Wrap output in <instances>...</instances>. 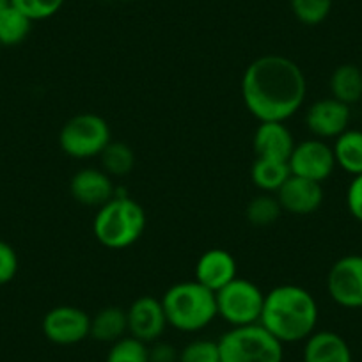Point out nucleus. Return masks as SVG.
Returning a JSON list of instances; mask_svg holds the SVG:
<instances>
[{
  "label": "nucleus",
  "mask_w": 362,
  "mask_h": 362,
  "mask_svg": "<svg viewBox=\"0 0 362 362\" xmlns=\"http://www.w3.org/2000/svg\"><path fill=\"white\" fill-rule=\"evenodd\" d=\"M128 2H132V0H128Z\"/></svg>",
  "instance_id": "nucleus-34"
},
{
  "label": "nucleus",
  "mask_w": 362,
  "mask_h": 362,
  "mask_svg": "<svg viewBox=\"0 0 362 362\" xmlns=\"http://www.w3.org/2000/svg\"><path fill=\"white\" fill-rule=\"evenodd\" d=\"M217 315L231 327L259 323L264 304V293L252 281L236 277L228 286L215 293Z\"/></svg>",
  "instance_id": "nucleus-7"
},
{
  "label": "nucleus",
  "mask_w": 362,
  "mask_h": 362,
  "mask_svg": "<svg viewBox=\"0 0 362 362\" xmlns=\"http://www.w3.org/2000/svg\"><path fill=\"white\" fill-rule=\"evenodd\" d=\"M290 176L291 170L286 160L256 158L252 167H250L252 183L261 192L267 194H276L286 183V180Z\"/></svg>",
  "instance_id": "nucleus-20"
},
{
  "label": "nucleus",
  "mask_w": 362,
  "mask_h": 362,
  "mask_svg": "<svg viewBox=\"0 0 362 362\" xmlns=\"http://www.w3.org/2000/svg\"><path fill=\"white\" fill-rule=\"evenodd\" d=\"M283 215L279 199L276 194H259L247 203L245 218L254 228H268L274 226Z\"/></svg>",
  "instance_id": "nucleus-23"
},
{
  "label": "nucleus",
  "mask_w": 362,
  "mask_h": 362,
  "mask_svg": "<svg viewBox=\"0 0 362 362\" xmlns=\"http://www.w3.org/2000/svg\"><path fill=\"white\" fill-rule=\"evenodd\" d=\"M160 300L169 327L180 332H199L218 316L215 291L208 290L196 279L173 284Z\"/></svg>",
  "instance_id": "nucleus-3"
},
{
  "label": "nucleus",
  "mask_w": 362,
  "mask_h": 362,
  "mask_svg": "<svg viewBox=\"0 0 362 362\" xmlns=\"http://www.w3.org/2000/svg\"><path fill=\"white\" fill-rule=\"evenodd\" d=\"M105 362H149V344L132 336L121 337L110 344Z\"/></svg>",
  "instance_id": "nucleus-25"
},
{
  "label": "nucleus",
  "mask_w": 362,
  "mask_h": 362,
  "mask_svg": "<svg viewBox=\"0 0 362 362\" xmlns=\"http://www.w3.org/2000/svg\"><path fill=\"white\" fill-rule=\"evenodd\" d=\"M245 109L263 121H284L302 109L308 96V80L290 57L268 54L254 59L240 83Z\"/></svg>",
  "instance_id": "nucleus-1"
},
{
  "label": "nucleus",
  "mask_w": 362,
  "mask_h": 362,
  "mask_svg": "<svg viewBox=\"0 0 362 362\" xmlns=\"http://www.w3.org/2000/svg\"><path fill=\"white\" fill-rule=\"evenodd\" d=\"M177 355L180 351L173 344L163 343L160 339L149 346V362H177Z\"/></svg>",
  "instance_id": "nucleus-31"
},
{
  "label": "nucleus",
  "mask_w": 362,
  "mask_h": 362,
  "mask_svg": "<svg viewBox=\"0 0 362 362\" xmlns=\"http://www.w3.org/2000/svg\"><path fill=\"white\" fill-rule=\"evenodd\" d=\"M346 208L351 217L362 224V174L354 176L346 190Z\"/></svg>",
  "instance_id": "nucleus-30"
},
{
  "label": "nucleus",
  "mask_w": 362,
  "mask_h": 362,
  "mask_svg": "<svg viewBox=\"0 0 362 362\" xmlns=\"http://www.w3.org/2000/svg\"><path fill=\"white\" fill-rule=\"evenodd\" d=\"M0 48H2V45H0Z\"/></svg>",
  "instance_id": "nucleus-33"
},
{
  "label": "nucleus",
  "mask_w": 362,
  "mask_h": 362,
  "mask_svg": "<svg viewBox=\"0 0 362 362\" xmlns=\"http://www.w3.org/2000/svg\"><path fill=\"white\" fill-rule=\"evenodd\" d=\"M146 229V211L132 197L116 194L98 208L93 221V233L98 243L112 250L128 249L141 240Z\"/></svg>",
  "instance_id": "nucleus-4"
},
{
  "label": "nucleus",
  "mask_w": 362,
  "mask_h": 362,
  "mask_svg": "<svg viewBox=\"0 0 362 362\" xmlns=\"http://www.w3.org/2000/svg\"><path fill=\"white\" fill-rule=\"evenodd\" d=\"M238 277V264L235 256L226 249H208L196 263V281L215 291L228 286Z\"/></svg>",
  "instance_id": "nucleus-15"
},
{
  "label": "nucleus",
  "mask_w": 362,
  "mask_h": 362,
  "mask_svg": "<svg viewBox=\"0 0 362 362\" xmlns=\"http://www.w3.org/2000/svg\"><path fill=\"white\" fill-rule=\"evenodd\" d=\"M283 211L291 215H311L320 210L325 199L322 183L291 174L276 192Z\"/></svg>",
  "instance_id": "nucleus-14"
},
{
  "label": "nucleus",
  "mask_w": 362,
  "mask_h": 362,
  "mask_svg": "<svg viewBox=\"0 0 362 362\" xmlns=\"http://www.w3.org/2000/svg\"><path fill=\"white\" fill-rule=\"evenodd\" d=\"M318 302L297 284H279L264 293L259 325L283 344L305 341L318 325Z\"/></svg>",
  "instance_id": "nucleus-2"
},
{
  "label": "nucleus",
  "mask_w": 362,
  "mask_h": 362,
  "mask_svg": "<svg viewBox=\"0 0 362 362\" xmlns=\"http://www.w3.org/2000/svg\"><path fill=\"white\" fill-rule=\"evenodd\" d=\"M334 0H290L295 18L309 27L320 25L329 18Z\"/></svg>",
  "instance_id": "nucleus-26"
},
{
  "label": "nucleus",
  "mask_w": 362,
  "mask_h": 362,
  "mask_svg": "<svg viewBox=\"0 0 362 362\" xmlns=\"http://www.w3.org/2000/svg\"><path fill=\"white\" fill-rule=\"evenodd\" d=\"M295 139L290 128L281 121H263L252 135V149L256 158L286 160L295 148Z\"/></svg>",
  "instance_id": "nucleus-16"
},
{
  "label": "nucleus",
  "mask_w": 362,
  "mask_h": 362,
  "mask_svg": "<svg viewBox=\"0 0 362 362\" xmlns=\"http://www.w3.org/2000/svg\"><path fill=\"white\" fill-rule=\"evenodd\" d=\"M330 96L344 105H354L362 100V69L355 64H341L329 80Z\"/></svg>",
  "instance_id": "nucleus-19"
},
{
  "label": "nucleus",
  "mask_w": 362,
  "mask_h": 362,
  "mask_svg": "<svg viewBox=\"0 0 362 362\" xmlns=\"http://www.w3.org/2000/svg\"><path fill=\"white\" fill-rule=\"evenodd\" d=\"M33 29V20L23 15L15 6H8L0 13V45L16 47L23 43Z\"/></svg>",
  "instance_id": "nucleus-22"
},
{
  "label": "nucleus",
  "mask_w": 362,
  "mask_h": 362,
  "mask_svg": "<svg viewBox=\"0 0 362 362\" xmlns=\"http://www.w3.org/2000/svg\"><path fill=\"white\" fill-rule=\"evenodd\" d=\"M128 334L127 309L119 305L102 308L95 316H90L89 337L98 343L112 344Z\"/></svg>",
  "instance_id": "nucleus-18"
},
{
  "label": "nucleus",
  "mask_w": 362,
  "mask_h": 362,
  "mask_svg": "<svg viewBox=\"0 0 362 362\" xmlns=\"http://www.w3.org/2000/svg\"><path fill=\"white\" fill-rule=\"evenodd\" d=\"M102 169L112 177L127 176L135 165V153L128 144L119 141H110V144L100 155Z\"/></svg>",
  "instance_id": "nucleus-24"
},
{
  "label": "nucleus",
  "mask_w": 362,
  "mask_h": 362,
  "mask_svg": "<svg viewBox=\"0 0 362 362\" xmlns=\"http://www.w3.org/2000/svg\"><path fill=\"white\" fill-rule=\"evenodd\" d=\"M8 6H11V2H9V0H0V13L4 11V9L8 8Z\"/></svg>",
  "instance_id": "nucleus-32"
},
{
  "label": "nucleus",
  "mask_w": 362,
  "mask_h": 362,
  "mask_svg": "<svg viewBox=\"0 0 362 362\" xmlns=\"http://www.w3.org/2000/svg\"><path fill=\"white\" fill-rule=\"evenodd\" d=\"M128 318V336L142 341L146 344H151L163 336L167 323L165 311L160 298L144 295L132 302L127 309Z\"/></svg>",
  "instance_id": "nucleus-11"
},
{
  "label": "nucleus",
  "mask_w": 362,
  "mask_h": 362,
  "mask_svg": "<svg viewBox=\"0 0 362 362\" xmlns=\"http://www.w3.org/2000/svg\"><path fill=\"white\" fill-rule=\"evenodd\" d=\"M327 291L344 309H362V256L348 254L330 267Z\"/></svg>",
  "instance_id": "nucleus-8"
},
{
  "label": "nucleus",
  "mask_w": 362,
  "mask_h": 362,
  "mask_svg": "<svg viewBox=\"0 0 362 362\" xmlns=\"http://www.w3.org/2000/svg\"><path fill=\"white\" fill-rule=\"evenodd\" d=\"M18 254L8 242L0 240V286L9 284L18 274Z\"/></svg>",
  "instance_id": "nucleus-29"
},
{
  "label": "nucleus",
  "mask_w": 362,
  "mask_h": 362,
  "mask_svg": "<svg viewBox=\"0 0 362 362\" xmlns=\"http://www.w3.org/2000/svg\"><path fill=\"white\" fill-rule=\"evenodd\" d=\"M222 362H283L284 344L263 325L231 327L217 341Z\"/></svg>",
  "instance_id": "nucleus-5"
},
{
  "label": "nucleus",
  "mask_w": 362,
  "mask_h": 362,
  "mask_svg": "<svg viewBox=\"0 0 362 362\" xmlns=\"http://www.w3.org/2000/svg\"><path fill=\"white\" fill-rule=\"evenodd\" d=\"M9 2L33 22L52 18L64 6V0H9Z\"/></svg>",
  "instance_id": "nucleus-28"
},
{
  "label": "nucleus",
  "mask_w": 362,
  "mask_h": 362,
  "mask_svg": "<svg viewBox=\"0 0 362 362\" xmlns=\"http://www.w3.org/2000/svg\"><path fill=\"white\" fill-rule=\"evenodd\" d=\"M110 141V124L105 117L95 112H80L69 117L59 132V146L62 153L75 160L100 156Z\"/></svg>",
  "instance_id": "nucleus-6"
},
{
  "label": "nucleus",
  "mask_w": 362,
  "mask_h": 362,
  "mask_svg": "<svg viewBox=\"0 0 362 362\" xmlns=\"http://www.w3.org/2000/svg\"><path fill=\"white\" fill-rule=\"evenodd\" d=\"M351 119L350 107L337 102L336 98L316 100L305 110V127L316 139H337L348 130Z\"/></svg>",
  "instance_id": "nucleus-12"
},
{
  "label": "nucleus",
  "mask_w": 362,
  "mask_h": 362,
  "mask_svg": "<svg viewBox=\"0 0 362 362\" xmlns=\"http://www.w3.org/2000/svg\"><path fill=\"white\" fill-rule=\"evenodd\" d=\"M288 165L293 176L318 181V183L329 180L337 167L332 146L316 137L297 142L288 158Z\"/></svg>",
  "instance_id": "nucleus-10"
},
{
  "label": "nucleus",
  "mask_w": 362,
  "mask_h": 362,
  "mask_svg": "<svg viewBox=\"0 0 362 362\" xmlns=\"http://www.w3.org/2000/svg\"><path fill=\"white\" fill-rule=\"evenodd\" d=\"M45 337L59 346H73L89 337L90 316L76 305H55L41 323Z\"/></svg>",
  "instance_id": "nucleus-9"
},
{
  "label": "nucleus",
  "mask_w": 362,
  "mask_h": 362,
  "mask_svg": "<svg viewBox=\"0 0 362 362\" xmlns=\"http://www.w3.org/2000/svg\"><path fill=\"white\" fill-rule=\"evenodd\" d=\"M334 158L336 165L351 176L362 174V130H350L334 139Z\"/></svg>",
  "instance_id": "nucleus-21"
},
{
  "label": "nucleus",
  "mask_w": 362,
  "mask_h": 362,
  "mask_svg": "<svg viewBox=\"0 0 362 362\" xmlns=\"http://www.w3.org/2000/svg\"><path fill=\"white\" fill-rule=\"evenodd\" d=\"M177 362H222L217 341L194 339L180 350Z\"/></svg>",
  "instance_id": "nucleus-27"
},
{
  "label": "nucleus",
  "mask_w": 362,
  "mask_h": 362,
  "mask_svg": "<svg viewBox=\"0 0 362 362\" xmlns=\"http://www.w3.org/2000/svg\"><path fill=\"white\" fill-rule=\"evenodd\" d=\"M69 192L76 203L83 206L100 208L109 203L116 196L117 190L110 174L96 167H86L73 174L69 181Z\"/></svg>",
  "instance_id": "nucleus-13"
},
{
  "label": "nucleus",
  "mask_w": 362,
  "mask_h": 362,
  "mask_svg": "<svg viewBox=\"0 0 362 362\" xmlns=\"http://www.w3.org/2000/svg\"><path fill=\"white\" fill-rule=\"evenodd\" d=\"M302 362H354V358L343 336L332 330H315L304 341Z\"/></svg>",
  "instance_id": "nucleus-17"
}]
</instances>
